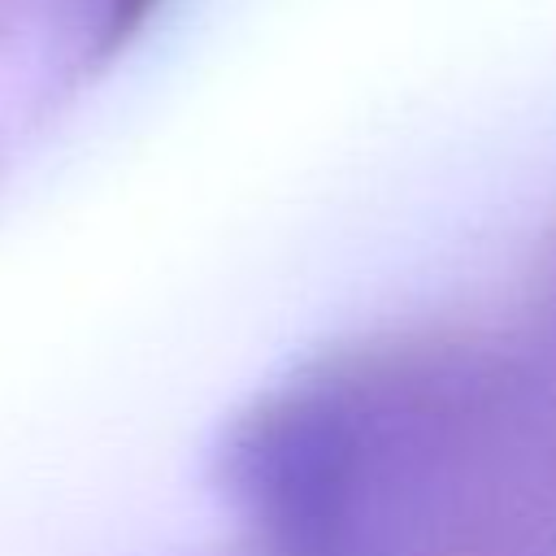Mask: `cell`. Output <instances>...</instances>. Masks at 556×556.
I'll use <instances>...</instances> for the list:
<instances>
[{
  "mask_svg": "<svg viewBox=\"0 0 556 556\" xmlns=\"http://www.w3.org/2000/svg\"><path fill=\"white\" fill-rule=\"evenodd\" d=\"M148 4H152V0H122V4H117V26H122V22H135Z\"/></svg>",
  "mask_w": 556,
  "mask_h": 556,
  "instance_id": "1",
  "label": "cell"
}]
</instances>
